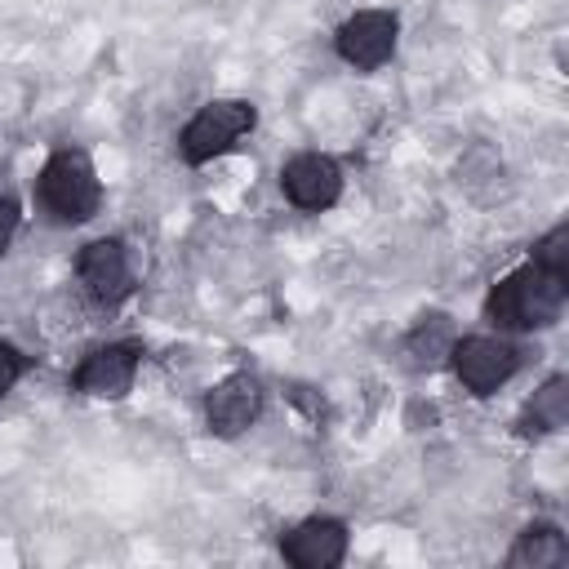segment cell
<instances>
[{
  "label": "cell",
  "mask_w": 569,
  "mask_h": 569,
  "mask_svg": "<svg viewBox=\"0 0 569 569\" xmlns=\"http://www.w3.org/2000/svg\"><path fill=\"white\" fill-rule=\"evenodd\" d=\"M76 276L80 284L102 302V307H120L138 284H133V258L124 249V240L116 236H98L80 249L76 258Z\"/></svg>",
  "instance_id": "obj_5"
},
{
  "label": "cell",
  "mask_w": 569,
  "mask_h": 569,
  "mask_svg": "<svg viewBox=\"0 0 569 569\" xmlns=\"http://www.w3.org/2000/svg\"><path fill=\"white\" fill-rule=\"evenodd\" d=\"M36 191H40V204L58 218V222H89L98 209H102V182H98V169L84 151L76 147H58L40 178H36Z\"/></svg>",
  "instance_id": "obj_2"
},
{
  "label": "cell",
  "mask_w": 569,
  "mask_h": 569,
  "mask_svg": "<svg viewBox=\"0 0 569 569\" xmlns=\"http://www.w3.org/2000/svg\"><path fill=\"white\" fill-rule=\"evenodd\" d=\"M18 200H9V196H0V253L9 249V240H13V231H18Z\"/></svg>",
  "instance_id": "obj_16"
},
{
  "label": "cell",
  "mask_w": 569,
  "mask_h": 569,
  "mask_svg": "<svg viewBox=\"0 0 569 569\" xmlns=\"http://www.w3.org/2000/svg\"><path fill=\"white\" fill-rule=\"evenodd\" d=\"M258 124V111L253 102L244 98H218V102H204L178 133V151L187 164H204L222 151H231L249 129Z\"/></svg>",
  "instance_id": "obj_3"
},
{
  "label": "cell",
  "mask_w": 569,
  "mask_h": 569,
  "mask_svg": "<svg viewBox=\"0 0 569 569\" xmlns=\"http://www.w3.org/2000/svg\"><path fill=\"white\" fill-rule=\"evenodd\" d=\"M449 365L458 373V382L471 396H493L502 382H511V373L520 369V351L507 338L493 333H471V338H453L449 347Z\"/></svg>",
  "instance_id": "obj_4"
},
{
  "label": "cell",
  "mask_w": 569,
  "mask_h": 569,
  "mask_svg": "<svg viewBox=\"0 0 569 569\" xmlns=\"http://www.w3.org/2000/svg\"><path fill=\"white\" fill-rule=\"evenodd\" d=\"M565 276L547 271L538 262L516 267L511 276H502L485 302V316L498 329H547L560 320L565 311Z\"/></svg>",
  "instance_id": "obj_1"
},
{
  "label": "cell",
  "mask_w": 569,
  "mask_h": 569,
  "mask_svg": "<svg viewBox=\"0 0 569 569\" xmlns=\"http://www.w3.org/2000/svg\"><path fill=\"white\" fill-rule=\"evenodd\" d=\"M27 373V356L13 347V342H4L0 338V396H9L13 391V382Z\"/></svg>",
  "instance_id": "obj_15"
},
{
  "label": "cell",
  "mask_w": 569,
  "mask_h": 569,
  "mask_svg": "<svg viewBox=\"0 0 569 569\" xmlns=\"http://www.w3.org/2000/svg\"><path fill=\"white\" fill-rule=\"evenodd\" d=\"M396 36H400V22H396L391 9H360V13H351V18L338 27L333 44H338V58H342L347 67H356V71H378V67L396 53Z\"/></svg>",
  "instance_id": "obj_6"
},
{
  "label": "cell",
  "mask_w": 569,
  "mask_h": 569,
  "mask_svg": "<svg viewBox=\"0 0 569 569\" xmlns=\"http://www.w3.org/2000/svg\"><path fill=\"white\" fill-rule=\"evenodd\" d=\"M138 347L133 342H107L98 351L84 356V365L76 369V391L80 396H93V400H120L133 378H138Z\"/></svg>",
  "instance_id": "obj_9"
},
{
  "label": "cell",
  "mask_w": 569,
  "mask_h": 569,
  "mask_svg": "<svg viewBox=\"0 0 569 569\" xmlns=\"http://www.w3.org/2000/svg\"><path fill=\"white\" fill-rule=\"evenodd\" d=\"M453 325H449V316H422L413 329H409V338H405V356H409V365L413 369H436L445 356H449V347H453Z\"/></svg>",
  "instance_id": "obj_12"
},
{
  "label": "cell",
  "mask_w": 569,
  "mask_h": 569,
  "mask_svg": "<svg viewBox=\"0 0 569 569\" xmlns=\"http://www.w3.org/2000/svg\"><path fill=\"white\" fill-rule=\"evenodd\" d=\"M280 551L298 569H333L347 556V525L333 516L298 520L289 533H280Z\"/></svg>",
  "instance_id": "obj_10"
},
{
  "label": "cell",
  "mask_w": 569,
  "mask_h": 569,
  "mask_svg": "<svg viewBox=\"0 0 569 569\" xmlns=\"http://www.w3.org/2000/svg\"><path fill=\"white\" fill-rule=\"evenodd\" d=\"M569 422V378H547L525 405V431H560Z\"/></svg>",
  "instance_id": "obj_13"
},
{
  "label": "cell",
  "mask_w": 569,
  "mask_h": 569,
  "mask_svg": "<svg viewBox=\"0 0 569 569\" xmlns=\"http://www.w3.org/2000/svg\"><path fill=\"white\" fill-rule=\"evenodd\" d=\"M533 262H538V267H547V271L569 276V227H565V222H560V227H551V231L533 244Z\"/></svg>",
  "instance_id": "obj_14"
},
{
  "label": "cell",
  "mask_w": 569,
  "mask_h": 569,
  "mask_svg": "<svg viewBox=\"0 0 569 569\" xmlns=\"http://www.w3.org/2000/svg\"><path fill=\"white\" fill-rule=\"evenodd\" d=\"M565 556H569V547H565V533L556 525H529L516 533L507 565L511 569H551V565H565Z\"/></svg>",
  "instance_id": "obj_11"
},
{
  "label": "cell",
  "mask_w": 569,
  "mask_h": 569,
  "mask_svg": "<svg viewBox=\"0 0 569 569\" xmlns=\"http://www.w3.org/2000/svg\"><path fill=\"white\" fill-rule=\"evenodd\" d=\"M280 187L293 209L320 213L342 196V164L325 151H302L280 169Z\"/></svg>",
  "instance_id": "obj_7"
},
{
  "label": "cell",
  "mask_w": 569,
  "mask_h": 569,
  "mask_svg": "<svg viewBox=\"0 0 569 569\" xmlns=\"http://www.w3.org/2000/svg\"><path fill=\"white\" fill-rule=\"evenodd\" d=\"M258 409H262V382H258L253 373H227V378L204 396V422H209V431L222 436V440L249 431L253 418H258Z\"/></svg>",
  "instance_id": "obj_8"
}]
</instances>
